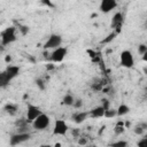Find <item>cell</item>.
<instances>
[{
	"label": "cell",
	"mask_w": 147,
	"mask_h": 147,
	"mask_svg": "<svg viewBox=\"0 0 147 147\" xmlns=\"http://www.w3.org/2000/svg\"><path fill=\"white\" fill-rule=\"evenodd\" d=\"M103 114H105V108L100 105V106H98V107H94L90 113H88V115L92 117V118H101V117H103Z\"/></svg>",
	"instance_id": "cell-12"
},
{
	"label": "cell",
	"mask_w": 147,
	"mask_h": 147,
	"mask_svg": "<svg viewBox=\"0 0 147 147\" xmlns=\"http://www.w3.org/2000/svg\"><path fill=\"white\" fill-rule=\"evenodd\" d=\"M3 110L9 114V115H15L16 111H17V106L14 105V103H7L5 107H3Z\"/></svg>",
	"instance_id": "cell-17"
},
{
	"label": "cell",
	"mask_w": 147,
	"mask_h": 147,
	"mask_svg": "<svg viewBox=\"0 0 147 147\" xmlns=\"http://www.w3.org/2000/svg\"><path fill=\"white\" fill-rule=\"evenodd\" d=\"M117 7V1L116 0H101L100 2V10L105 14L107 13H110L111 10H114L115 8Z\"/></svg>",
	"instance_id": "cell-9"
},
{
	"label": "cell",
	"mask_w": 147,
	"mask_h": 147,
	"mask_svg": "<svg viewBox=\"0 0 147 147\" xmlns=\"http://www.w3.org/2000/svg\"><path fill=\"white\" fill-rule=\"evenodd\" d=\"M67 54H68V48L64 46H59L54 48L53 52L51 53V61L53 63H60L64 60Z\"/></svg>",
	"instance_id": "cell-4"
},
{
	"label": "cell",
	"mask_w": 147,
	"mask_h": 147,
	"mask_svg": "<svg viewBox=\"0 0 147 147\" xmlns=\"http://www.w3.org/2000/svg\"><path fill=\"white\" fill-rule=\"evenodd\" d=\"M78 134V130H75V131H72V136H77Z\"/></svg>",
	"instance_id": "cell-33"
},
{
	"label": "cell",
	"mask_w": 147,
	"mask_h": 147,
	"mask_svg": "<svg viewBox=\"0 0 147 147\" xmlns=\"http://www.w3.org/2000/svg\"><path fill=\"white\" fill-rule=\"evenodd\" d=\"M87 116H88V113H86V111H77L71 116V119L76 124H82L87 118Z\"/></svg>",
	"instance_id": "cell-11"
},
{
	"label": "cell",
	"mask_w": 147,
	"mask_h": 147,
	"mask_svg": "<svg viewBox=\"0 0 147 147\" xmlns=\"http://www.w3.org/2000/svg\"><path fill=\"white\" fill-rule=\"evenodd\" d=\"M17 39L16 37V28L15 26H8L1 32V44L3 46L10 45Z\"/></svg>",
	"instance_id": "cell-2"
},
{
	"label": "cell",
	"mask_w": 147,
	"mask_h": 147,
	"mask_svg": "<svg viewBox=\"0 0 147 147\" xmlns=\"http://www.w3.org/2000/svg\"><path fill=\"white\" fill-rule=\"evenodd\" d=\"M72 106H74L75 108H77V109H78V108H80V107L83 106V101H82L80 99H77V100H75V101H74V105H72Z\"/></svg>",
	"instance_id": "cell-26"
},
{
	"label": "cell",
	"mask_w": 147,
	"mask_h": 147,
	"mask_svg": "<svg viewBox=\"0 0 147 147\" xmlns=\"http://www.w3.org/2000/svg\"><path fill=\"white\" fill-rule=\"evenodd\" d=\"M11 60H13V59H11V56H10V55H9V54H8V55H6V56H5V62H6V63H7V64H9V63H10V62H11Z\"/></svg>",
	"instance_id": "cell-30"
},
{
	"label": "cell",
	"mask_w": 147,
	"mask_h": 147,
	"mask_svg": "<svg viewBox=\"0 0 147 147\" xmlns=\"http://www.w3.org/2000/svg\"><path fill=\"white\" fill-rule=\"evenodd\" d=\"M138 53L139 54H145V53H147V46L145 45V44H140L139 46H138Z\"/></svg>",
	"instance_id": "cell-23"
},
{
	"label": "cell",
	"mask_w": 147,
	"mask_h": 147,
	"mask_svg": "<svg viewBox=\"0 0 147 147\" xmlns=\"http://www.w3.org/2000/svg\"><path fill=\"white\" fill-rule=\"evenodd\" d=\"M145 127H142V126H136L134 127V130H133V132L136 133V134H138V136H140V134H142L144 132H145Z\"/></svg>",
	"instance_id": "cell-25"
},
{
	"label": "cell",
	"mask_w": 147,
	"mask_h": 147,
	"mask_svg": "<svg viewBox=\"0 0 147 147\" xmlns=\"http://www.w3.org/2000/svg\"><path fill=\"white\" fill-rule=\"evenodd\" d=\"M122 22H123V15H122V13H116L113 16V20H111V26L113 28H119L121 29Z\"/></svg>",
	"instance_id": "cell-13"
},
{
	"label": "cell",
	"mask_w": 147,
	"mask_h": 147,
	"mask_svg": "<svg viewBox=\"0 0 147 147\" xmlns=\"http://www.w3.org/2000/svg\"><path fill=\"white\" fill-rule=\"evenodd\" d=\"M36 85L39 87V90H41V91H44L45 88H46V83L41 79V78H38V79H36Z\"/></svg>",
	"instance_id": "cell-21"
},
{
	"label": "cell",
	"mask_w": 147,
	"mask_h": 147,
	"mask_svg": "<svg viewBox=\"0 0 147 147\" xmlns=\"http://www.w3.org/2000/svg\"><path fill=\"white\" fill-rule=\"evenodd\" d=\"M32 127L34 130H38V131H42V130H46L49 124H51V118L48 115L41 113L40 115H38L33 121H32Z\"/></svg>",
	"instance_id": "cell-1"
},
{
	"label": "cell",
	"mask_w": 147,
	"mask_h": 147,
	"mask_svg": "<svg viewBox=\"0 0 147 147\" xmlns=\"http://www.w3.org/2000/svg\"><path fill=\"white\" fill-rule=\"evenodd\" d=\"M31 134L28 133V132H18V133H15L10 137L9 139V144L11 146H16V145H21L25 141H28L30 139Z\"/></svg>",
	"instance_id": "cell-6"
},
{
	"label": "cell",
	"mask_w": 147,
	"mask_h": 147,
	"mask_svg": "<svg viewBox=\"0 0 147 147\" xmlns=\"http://www.w3.org/2000/svg\"><path fill=\"white\" fill-rule=\"evenodd\" d=\"M10 82H11V80L8 78L6 71H1V72H0V88L6 87L7 85H9Z\"/></svg>",
	"instance_id": "cell-15"
},
{
	"label": "cell",
	"mask_w": 147,
	"mask_h": 147,
	"mask_svg": "<svg viewBox=\"0 0 147 147\" xmlns=\"http://www.w3.org/2000/svg\"><path fill=\"white\" fill-rule=\"evenodd\" d=\"M69 127L68 124L64 119H56L53 129V134L54 136H65L68 132Z\"/></svg>",
	"instance_id": "cell-7"
},
{
	"label": "cell",
	"mask_w": 147,
	"mask_h": 147,
	"mask_svg": "<svg viewBox=\"0 0 147 147\" xmlns=\"http://www.w3.org/2000/svg\"><path fill=\"white\" fill-rule=\"evenodd\" d=\"M142 60L146 62L147 61V53H145V54H142Z\"/></svg>",
	"instance_id": "cell-32"
},
{
	"label": "cell",
	"mask_w": 147,
	"mask_h": 147,
	"mask_svg": "<svg viewBox=\"0 0 147 147\" xmlns=\"http://www.w3.org/2000/svg\"><path fill=\"white\" fill-rule=\"evenodd\" d=\"M119 63L124 68H127V69L132 68L134 65V57H133L132 52L129 49L122 51L119 54Z\"/></svg>",
	"instance_id": "cell-3"
},
{
	"label": "cell",
	"mask_w": 147,
	"mask_h": 147,
	"mask_svg": "<svg viewBox=\"0 0 147 147\" xmlns=\"http://www.w3.org/2000/svg\"><path fill=\"white\" fill-rule=\"evenodd\" d=\"M62 44V37L60 34H56V33H53L48 37V39L45 41L44 44V48L45 49H54L59 46H61Z\"/></svg>",
	"instance_id": "cell-5"
},
{
	"label": "cell",
	"mask_w": 147,
	"mask_h": 147,
	"mask_svg": "<svg viewBox=\"0 0 147 147\" xmlns=\"http://www.w3.org/2000/svg\"><path fill=\"white\" fill-rule=\"evenodd\" d=\"M74 101H75V98L71 95V94H65L63 98H62V101H61V103L63 105V106H72L74 105Z\"/></svg>",
	"instance_id": "cell-16"
},
{
	"label": "cell",
	"mask_w": 147,
	"mask_h": 147,
	"mask_svg": "<svg viewBox=\"0 0 147 147\" xmlns=\"http://www.w3.org/2000/svg\"><path fill=\"white\" fill-rule=\"evenodd\" d=\"M20 30H21V32H22L23 36H25V34L29 32V28H28L26 25H22V26L20 28Z\"/></svg>",
	"instance_id": "cell-28"
},
{
	"label": "cell",
	"mask_w": 147,
	"mask_h": 147,
	"mask_svg": "<svg viewBox=\"0 0 147 147\" xmlns=\"http://www.w3.org/2000/svg\"><path fill=\"white\" fill-rule=\"evenodd\" d=\"M117 36V32H111L110 34H108L107 36V38H105L103 40H102V44H108V42H110L111 40H114L115 39V37Z\"/></svg>",
	"instance_id": "cell-20"
},
{
	"label": "cell",
	"mask_w": 147,
	"mask_h": 147,
	"mask_svg": "<svg viewBox=\"0 0 147 147\" xmlns=\"http://www.w3.org/2000/svg\"><path fill=\"white\" fill-rule=\"evenodd\" d=\"M130 113V107L125 103H122L118 106V108L116 109V115L117 116H125L126 114Z\"/></svg>",
	"instance_id": "cell-14"
},
{
	"label": "cell",
	"mask_w": 147,
	"mask_h": 147,
	"mask_svg": "<svg viewBox=\"0 0 147 147\" xmlns=\"http://www.w3.org/2000/svg\"><path fill=\"white\" fill-rule=\"evenodd\" d=\"M41 113H42V111L40 110L39 107L29 103V105L26 106V122H28V123H32V121H33L38 115H40Z\"/></svg>",
	"instance_id": "cell-8"
},
{
	"label": "cell",
	"mask_w": 147,
	"mask_h": 147,
	"mask_svg": "<svg viewBox=\"0 0 147 147\" xmlns=\"http://www.w3.org/2000/svg\"><path fill=\"white\" fill-rule=\"evenodd\" d=\"M137 145H138V147H144V146H146V145H147V138H142L141 140H139V141L137 142Z\"/></svg>",
	"instance_id": "cell-27"
},
{
	"label": "cell",
	"mask_w": 147,
	"mask_h": 147,
	"mask_svg": "<svg viewBox=\"0 0 147 147\" xmlns=\"http://www.w3.org/2000/svg\"><path fill=\"white\" fill-rule=\"evenodd\" d=\"M110 145L114 146V147H126V146H127V142L124 141V140H118V141L113 142V144H110Z\"/></svg>",
	"instance_id": "cell-22"
},
{
	"label": "cell",
	"mask_w": 147,
	"mask_h": 147,
	"mask_svg": "<svg viewBox=\"0 0 147 147\" xmlns=\"http://www.w3.org/2000/svg\"><path fill=\"white\" fill-rule=\"evenodd\" d=\"M54 68H55V65H54V64H52V63L46 64V69H47V70H53Z\"/></svg>",
	"instance_id": "cell-31"
},
{
	"label": "cell",
	"mask_w": 147,
	"mask_h": 147,
	"mask_svg": "<svg viewBox=\"0 0 147 147\" xmlns=\"http://www.w3.org/2000/svg\"><path fill=\"white\" fill-rule=\"evenodd\" d=\"M101 106L105 108V110L106 109H108V108H110V101L108 100V99H102L101 100Z\"/></svg>",
	"instance_id": "cell-24"
},
{
	"label": "cell",
	"mask_w": 147,
	"mask_h": 147,
	"mask_svg": "<svg viewBox=\"0 0 147 147\" xmlns=\"http://www.w3.org/2000/svg\"><path fill=\"white\" fill-rule=\"evenodd\" d=\"M87 144V140H86V138H79V140H78V145H86Z\"/></svg>",
	"instance_id": "cell-29"
},
{
	"label": "cell",
	"mask_w": 147,
	"mask_h": 147,
	"mask_svg": "<svg viewBox=\"0 0 147 147\" xmlns=\"http://www.w3.org/2000/svg\"><path fill=\"white\" fill-rule=\"evenodd\" d=\"M6 74H7V76H8V78L10 79V80H13L14 78H16L18 75H20V72H21V68L18 67V65H7V68H6Z\"/></svg>",
	"instance_id": "cell-10"
},
{
	"label": "cell",
	"mask_w": 147,
	"mask_h": 147,
	"mask_svg": "<svg viewBox=\"0 0 147 147\" xmlns=\"http://www.w3.org/2000/svg\"><path fill=\"white\" fill-rule=\"evenodd\" d=\"M116 109H113V108H108L105 110V114H103V117H107V118H113V117H116Z\"/></svg>",
	"instance_id": "cell-19"
},
{
	"label": "cell",
	"mask_w": 147,
	"mask_h": 147,
	"mask_svg": "<svg viewBox=\"0 0 147 147\" xmlns=\"http://www.w3.org/2000/svg\"><path fill=\"white\" fill-rule=\"evenodd\" d=\"M124 131H125V127H124V122H118V123L116 124L115 129H114L115 134H116V136H119V134H122Z\"/></svg>",
	"instance_id": "cell-18"
}]
</instances>
